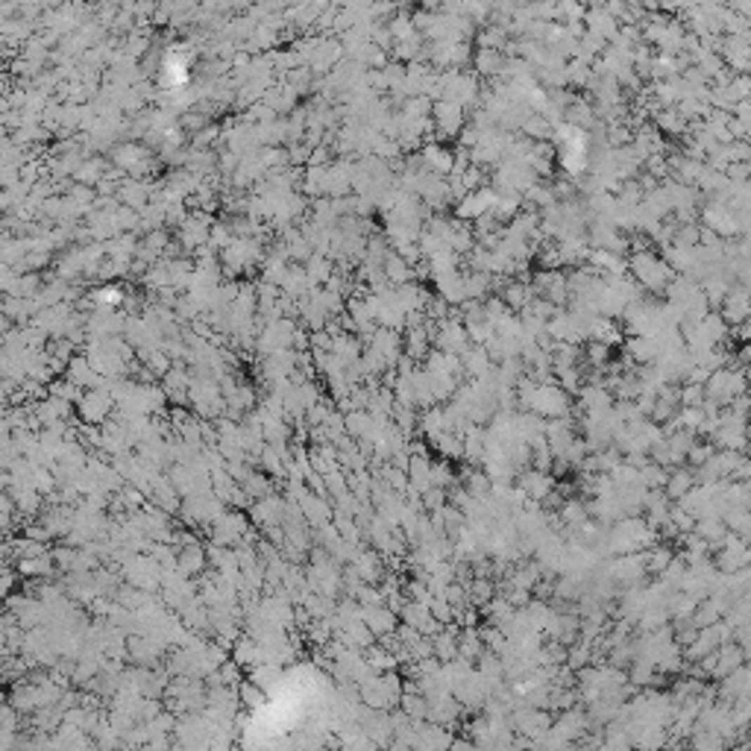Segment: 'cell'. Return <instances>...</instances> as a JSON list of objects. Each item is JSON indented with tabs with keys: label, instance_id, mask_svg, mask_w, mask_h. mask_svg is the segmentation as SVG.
<instances>
[{
	"label": "cell",
	"instance_id": "1",
	"mask_svg": "<svg viewBox=\"0 0 751 751\" xmlns=\"http://www.w3.org/2000/svg\"><path fill=\"white\" fill-rule=\"evenodd\" d=\"M361 622H364V628L370 631L376 640H379V637L385 640V637H391V634L396 631V613L388 610L385 605H381V608H364Z\"/></svg>",
	"mask_w": 751,
	"mask_h": 751
},
{
	"label": "cell",
	"instance_id": "2",
	"mask_svg": "<svg viewBox=\"0 0 751 751\" xmlns=\"http://www.w3.org/2000/svg\"><path fill=\"white\" fill-rule=\"evenodd\" d=\"M435 124L440 136H455V132L464 126V109L452 100H440L435 106Z\"/></svg>",
	"mask_w": 751,
	"mask_h": 751
},
{
	"label": "cell",
	"instance_id": "3",
	"mask_svg": "<svg viewBox=\"0 0 751 751\" xmlns=\"http://www.w3.org/2000/svg\"><path fill=\"white\" fill-rule=\"evenodd\" d=\"M481 655H485V643H481L478 631H476V628H464V631H458V658L466 660V663H473V660H478Z\"/></svg>",
	"mask_w": 751,
	"mask_h": 751
},
{
	"label": "cell",
	"instance_id": "4",
	"mask_svg": "<svg viewBox=\"0 0 751 751\" xmlns=\"http://www.w3.org/2000/svg\"><path fill=\"white\" fill-rule=\"evenodd\" d=\"M666 499H681L684 493H690L693 488H696V481H693V473L690 470H678V473H672V476H666Z\"/></svg>",
	"mask_w": 751,
	"mask_h": 751
},
{
	"label": "cell",
	"instance_id": "5",
	"mask_svg": "<svg viewBox=\"0 0 751 751\" xmlns=\"http://www.w3.org/2000/svg\"><path fill=\"white\" fill-rule=\"evenodd\" d=\"M399 710H403L408 719L423 722L426 716H429V702H426L420 693H403V698H399Z\"/></svg>",
	"mask_w": 751,
	"mask_h": 751
},
{
	"label": "cell",
	"instance_id": "6",
	"mask_svg": "<svg viewBox=\"0 0 751 751\" xmlns=\"http://www.w3.org/2000/svg\"><path fill=\"white\" fill-rule=\"evenodd\" d=\"M464 587H466V599H470V602H476V605H488L490 599H493L490 578H470Z\"/></svg>",
	"mask_w": 751,
	"mask_h": 751
},
{
	"label": "cell",
	"instance_id": "7",
	"mask_svg": "<svg viewBox=\"0 0 751 751\" xmlns=\"http://www.w3.org/2000/svg\"><path fill=\"white\" fill-rule=\"evenodd\" d=\"M646 555V573H663L666 566L672 563V558H675V552L672 549H666V546H655L652 552H643Z\"/></svg>",
	"mask_w": 751,
	"mask_h": 751
},
{
	"label": "cell",
	"instance_id": "8",
	"mask_svg": "<svg viewBox=\"0 0 751 751\" xmlns=\"http://www.w3.org/2000/svg\"><path fill=\"white\" fill-rule=\"evenodd\" d=\"M381 270H385V276L391 279V282H411V267H408V261L405 259H399V256H388L385 259V264H381Z\"/></svg>",
	"mask_w": 751,
	"mask_h": 751
},
{
	"label": "cell",
	"instance_id": "9",
	"mask_svg": "<svg viewBox=\"0 0 751 751\" xmlns=\"http://www.w3.org/2000/svg\"><path fill=\"white\" fill-rule=\"evenodd\" d=\"M502 296H505V306H511V308H525V306L531 303V288H525L523 282H511V285L502 291Z\"/></svg>",
	"mask_w": 751,
	"mask_h": 751
},
{
	"label": "cell",
	"instance_id": "10",
	"mask_svg": "<svg viewBox=\"0 0 751 751\" xmlns=\"http://www.w3.org/2000/svg\"><path fill=\"white\" fill-rule=\"evenodd\" d=\"M655 666L652 663H646V660H634L631 666V681L637 684V687H646V684H652L655 681Z\"/></svg>",
	"mask_w": 751,
	"mask_h": 751
},
{
	"label": "cell",
	"instance_id": "11",
	"mask_svg": "<svg viewBox=\"0 0 751 751\" xmlns=\"http://www.w3.org/2000/svg\"><path fill=\"white\" fill-rule=\"evenodd\" d=\"M499 68H502V59H499L493 50H481L478 53V71L481 74H499Z\"/></svg>",
	"mask_w": 751,
	"mask_h": 751
},
{
	"label": "cell",
	"instance_id": "12",
	"mask_svg": "<svg viewBox=\"0 0 751 751\" xmlns=\"http://www.w3.org/2000/svg\"><path fill=\"white\" fill-rule=\"evenodd\" d=\"M713 458V449L710 446H702V443H693L690 446V452H687V461L693 464V466H702L705 461H710Z\"/></svg>",
	"mask_w": 751,
	"mask_h": 751
},
{
	"label": "cell",
	"instance_id": "13",
	"mask_svg": "<svg viewBox=\"0 0 751 751\" xmlns=\"http://www.w3.org/2000/svg\"><path fill=\"white\" fill-rule=\"evenodd\" d=\"M608 358H610V346L590 341V346H587V361H593V364H605Z\"/></svg>",
	"mask_w": 751,
	"mask_h": 751
},
{
	"label": "cell",
	"instance_id": "14",
	"mask_svg": "<svg viewBox=\"0 0 751 751\" xmlns=\"http://www.w3.org/2000/svg\"><path fill=\"white\" fill-rule=\"evenodd\" d=\"M660 751H663V748H660Z\"/></svg>",
	"mask_w": 751,
	"mask_h": 751
}]
</instances>
